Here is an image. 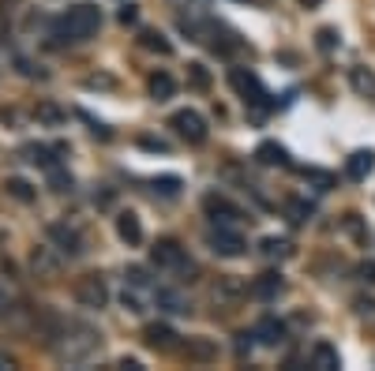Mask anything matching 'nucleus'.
Masks as SVG:
<instances>
[{"mask_svg":"<svg viewBox=\"0 0 375 371\" xmlns=\"http://www.w3.org/2000/svg\"><path fill=\"white\" fill-rule=\"evenodd\" d=\"M98 27H102V8L98 4H72L68 12L60 15L57 34L68 38V41H86V38L98 34Z\"/></svg>","mask_w":375,"mask_h":371,"instance_id":"nucleus-1","label":"nucleus"},{"mask_svg":"<svg viewBox=\"0 0 375 371\" xmlns=\"http://www.w3.org/2000/svg\"><path fill=\"white\" fill-rule=\"evenodd\" d=\"M98 345H102V337H98L91 326H72V330L64 334V342L57 345V356L68 360V364H83V360H91L98 353Z\"/></svg>","mask_w":375,"mask_h":371,"instance_id":"nucleus-2","label":"nucleus"},{"mask_svg":"<svg viewBox=\"0 0 375 371\" xmlns=\"http://www.w3.org/2000/svg\"><path fill=\"white\" fill-rule=\"evenodd\" d=\"M169 124L176 128V135H180L184 143H192V147L206 143V120L195 113V109H180V113H173Z\"/></svg>","mask_w":375,"mask_h":371,"instance_id":"nucleus-3","label":"nucleus"},{"mask_svg":"<svg viewBox=\"0 0 375 371\" xmlns=\"http://www.w3.org/2000/svg\"><path fill=\"white\" fill-rule=\"evenodd\" d=\"M75 300L83 304V308H91V311H102L105 304H109V289H105V281L98 278V274H86L75 281Z\"/></svg>","mask_w":375,"mask_h":371,"instance_id":"nucleus-4","label":"nucleus"},{"mask_svg":"<svg viewBox=\"0 0 375 371\" xmlns=\"http://www.w3.org/2000/svg\"><path fill=\"white\" fill-rule=\"evenodd\" d=\"M206 248H211L214 255H225V259H237V255H244V240H240L233 229H225V225H218L206 233Z\"/></svg>","mask_w":375,"mask_h":371,"instance_id":"nucleus-5","label":"nucleus"},{"mask_svg":"<svg viewBox=\"0 0 375 371\" xmlns=\"http://www.w3.org/2000/svg\"><path fill=\"white\" fill-rule=\"evenodd\" d=\"M150 263H154V267H162V270L184 267V248H180V240H173V236L158 240V244L150 248Z\"/></svg>","mask_w":375,"mask_h":371,"instance_id":"nucleus-6","label":"nucleus"},{"mask_svg":"<svg viewBox=\"0 0 375 371\" xmlns=\"http://www.w3.org/2000/svg\"><path fill=\"white\" fill-rule=\"evenodd\" d=\"M229 83L237 86V94H244V102H256V105H263V97H267V90H263V83H259L251 72H244V68H233V72H229Z\"/></svg>","mask_w":375,"mask_h":371,"instance_id":"nucleus-7","label":"nucleus"},{"mask_svg":"<svg viewBox=\"0 0 375 371\" xmlns=\"http://www.w3.org/2000/svg\"><path fill=\"white\" fill-rule=\"evenodd\" d=\"M49 240L64 255H79L83 252V236H79V229H72V225H49Z\"/></svg>","mask_w":375,"mask_h":371,"instance_id":"nucleus-8","label":"nucleus"},{"mask_svg":"<svg viewBox=\"0 0 375 371\" xmlns=\"http://www.w3.org/2000/svg\"><path fill=\"white\" fill-rule=\"evenodd\" d=\"M203 210L214 217V222H222V225H229V222H240V206H233L225 199V195H206L203 199Z\"/></svg>","mask_w":375,"mask_h":371,"instance_id":"nucleus-9","label":"nucleus"},{"mask_svg":"<svg viewBox=\"0 0 375 371\" xmlns=\"http://www.w3.org/2000/svg\"><path fill=\"white\" fill-rule=\"evenodd\" d=\"M143 342H147L150 349H162V353H169V349H176V330L165 323H150L147 330H143Z\"/></svg>","mask_w":375,"mask_h":371,"instance_id":"nucleus-10","label":"nucleus"},{"mask_svg":"<svg viewBox=\"0 0 375 371\" xmlns=\"http://www.w3.org/2000/svg\"><path fill=\"white\" fill-rule=\"evenodd\" d=\"M371 169H375V154L371 150H357V154H349L346 158V177L349 180H368L371 177Z\"/></svg>","mask_w":375,"mask_h":371,"instance_id":"nucleus-11","label":"nucleus"},{"mask_svg":"<svg viewBox=\"0 0 375 371\" xmlns=\"http://www.w3.org/2000/svg\"><path fill=\"white\" fill-rule=\"evenodd\" d=\"M282 289H285V281H282L278 270H267V274H259L251 281V297H259V300H274Z\"/></svg>","mask_w":375,"mask_h":371,"instance_id":"nucleus-12","label":"nucleus"},{"mask_svg":"<svg viewBox=\"0 0 375 371\" xmlns=\"http://www.w3.org/2000/svg\"><path fill=\"white\" fill-rule=\"evenodd\" d=\"M30 267L38 270V278H53L60 270V259L53 255V248H34L30 252Z\"/></svg>","mask_w":375,"mask_h":371,"instance_id":"nucleus-13","label":"nucleus"},{"mask_svg":"<svg viewBox=\"0 0 375 371\" xmlns=\"http://www.w3.org/2000/svg\"><path fill=\"white\" fill-rule=\"evenodd\" d=\"M184 353H188V360H199V364H211V360L218 356V345L211 342V337H188Z\"/></svg>","mask_w":375,"mask_h":371,"instance_id":"nucleus-14","label":"nucleus"},{"mask_svg":"<svg viewBox=\"0 0 375 371\" xmlns=\"http://www.w3.org/2000/svg\"><path fill=\"white\" fill-rule=\"evenodd\" d=\"M117 233H120L124 244H143V225H139V217L131 214V210L117 217Z\"/></svg>","mask_w":375,"mask_h":371,"instance_id":"nucleus-15","label":"nucleus"},{"mask_svg":"<svg viewBox=\"0 0 375 371\" xmlns=\"http://www.w3.org/2000/svg\"><path fill=\"white\" fill-rule=\"evenodd\" d=\"M256 161L259 166H289V154H285V147H278V143H259V150H256Z\"/></svg>","mask_w":375,"mask_h":371,"instance_id":"nucleus-16","label":"nucleus"},{"mask_svg":"<svg viewBox=\"0 0 375 371\" xmlns=\"http://www.w3.org/2000/svg\"><path fill=\"white\" fill-rule=\"evenodd\" d=\"M338 364H341V360H338V349H334V345L319 342V345L312 349V367H315V371H334Z\"/></svg>","mask_w":375,"mask_h":371,"instance_id":"nucleus-17","label":"nucleus"},{"mask_svg":"<svg viewBox=\"0 0 375 371\" xmlns=\"http://www.w3.org/2000/svg\"><path fill=\"white\" fill-rule=\"evenodd\" d=\"M154 300H158V308L173 311V315H188V311H192V304H188L180 292H173V289H158V292H154Z\"/></svg>","mask_w":375,"mask_h":371,"instance_id":"nucleus-18","label":"nucleus"},{"mask_svg":"<svg viewBox=\"0 0 375 371\" xmlns=\"http://www.w3.org/2000/svg\"><path fill=\"white\" fill-rule=\"evenodd\" d=\"M150 94L158 97V102H169V97L176 94L173 75H169V72H154V75H150Z\"/></svg>","mask_w":375,"mask_h":371,"instance_id":"nucleus-19","label":"nucleus"},{"mask_svg":"<svg viewBox=\"0 0 375 371\" xmlns=\"http://www.w3.org/2000/svg\"><path fill=\"white\" fill-rule=\"evenodd\" d=\"M256 337H259L263 345H278V342H285V326L278 319H263L256 326Z\"/></svg>","mask_w":375,"mask_h":371,"instance_id":"nucleus-20","label":"nucleus"},{"mask_svg":"<svg viewBox=\"0 0 375 371\" xmlns=\"http://www.w3.org/2000/svg\"><path fill=\"white\" fill-rule=\"evenodd\" d=\"M4 188H8V195H12V199H19V203H34V188H30L23 177H8Z\"/></svg>","mask_w":375,"mask_h":371,"instance_id":"nucleus-21","label":"nucleus"},{"mask_svg":"<svg viewBox=\"0 0 375 371\" xmlns=\"http://www.w3.org/2000/svg\"><path fill=\"white\" fill-rule=\"evenodd\" d=\"M34 116H38V124H46V128H57V124H64V109H57L53 102H41V105L34 109Z\"/></svg>","mask_w":375,"mask_h":371,"instance_id":"nucleus-22","label":"nucleus"},{"mask_svg":"<svg viewBox=\"0 0 375 371\" xmlns=\"http://www.w3.org/2000/svg\"><path fill=\"white\" fill-rule=\"evenodd\" d=\"M188 86H192V90H211V72H206V64H188Z\"/></svg>","mask_w":375,"mask_h":371,"instance_id":"nucleus-23","label":"nucleus"},{"mask_svg":"<svg viewBox=\"0 0 375 371\" xmlns=\"http://www.w3.org/2000/svg\"><path fill=\"white\" fill-rule=\"evenodd\" d=\"M143 46L154 49V53H162V57H169V53H173V46L158 34V30H143Z\"/></svg>","mask_w":375,"mask_h":371,"instance_id":"nucleus-24","label":"nucleus"},{"mask_svg":"<svg viewBox=\"0 0 375 371\" xmlns=\"http://www.w3.org/2000/svg\"><path fill=\"white\" fill-rule=\"evenodd\" d=\"M27 161H34V166H46V169L57 166V158H53L49 147H27Z\"/></svg>","mask_w":375,"mask_h":371,"instance_id":"nucleus-25","label":"nucleus"},{"mask_svg":"<svg viewBox=\"0 0 375 371\" xmlns=\"http://www.w3.org/2000/svg\"><path fill=\"white\" fill-rule=\"evenodd\" d=\"M349 79H353V86H357L360 94H375V75H371V72H364V68H353V75H349Z\"/></svg>","mask_w":375,"mask_h":371,"instance_id":"nucleus-26","label":"nucleus"},{"mask_svg":"<svg viewBox=\"0 0 375 371\" xmlns=\"http://www.w3.org/2000/svg\"><path fill=\"white\" fill-rule=\"evenodd\" d=\"M259 252L263 255H278V259H285V255H289V244H285V240H278V236H267V240H263V244H259Z\"/></svg>","mask_w":375,"mask_h":371,"instance_id":"nucleus-27","label":"nucleus"},{"mask_svg":"<svg viewBox=\"0 0 375 371\" xmlns=\"http://www.w3.org/2000/svg\"><path fill=\"white\" fill-rule=\"evenodd\" d=\"M312 214H315V206H312V203H301V199H293V203H289V217H293L296 225H304Z\"/></svg>","mask_w":375,"mask_h":371,"instance_id":"nucleus-28","label":"nucleus"},{"mask_svg":"<svg viewBox=\"0 0 375 371\" xmlns=\"http://www.w3.org/2000/svg\"><path fill=\"white\" fill-rule=\"evenodd\" d=\"M301 173H304V180L319 184V188H323V191H330V188H334V177H330V173H323V169H301Z\"/></svg>","mask_w":375,"mask_h":371,"instance_id":"nucleus-29","label":"nucleus"},{"mask_svg":"<svg viewBox=\"0 0 375 371\" xmlns=\"http://www.w3.org/2000/svg\"><path fill=\"white\" fill-rule=\"evenodd\" d=\"M346 233H349L353 240H368V229H364L360 214H346Z\"/></svg>","mask_w":375,"mask_h":371,"instance_id":"nucleus-30","label":"nucleus"},{"mask_svg":"<svg viewBox=\"0 0 375 371\" xmlns=\"http://www.w3.org/2000/svg\"><path fill=\"white\" fill-rule=\"evenodd\" d=\"M154 191H162V195H169V199H173V195L180 191V180H176V177H162V180H154Z\"/></svg>","mask_w":375,"mask_h":371,"instance_id":"nucleus-31","label":"nucleus"},{"mask_svg":"<svg viewBox=\"0 0 375 371\" xmlns=\"http://www.w3.org/2000/svg\"><path fill=\"white\" fill-rule=\"evenodd\" d=\"M49 180H53V191H64V188H72V177H68V173H64V169H57V166L49 169Z\"/></svg>","mask_w":375,"mask_h":371,"instance_id":"nucleus-32","label":"nucleus"},{"mask_svg":"<svg viewBox=\"0 0 375 371\" xmlns=\"http://www.w3.org/2000/svg\"><path fill=\"white\" fill-rule=\"evenodd\" d=\"M319 49H323V53H330V49H334L338 46V34H334V30H319Z\"/></svg>","mask_w":375,"mask_h":371,"instance_id":"nucleus-33","label":"nucleus"},{"mask_svg":"<svg viewBox=\"0 0 375 371\" xmlns=\"http://www.w3.org/2000/svg\"><path fill=\"white\" fill-rule=\"evenodd\" d=\"M124 278H128V285H136V289H143V285H147V270H143V267H131Z\"/></svg>","mask_w":375,"mask_h":371,"instance_id":"nucleus-34","label":"nucleus"},{"mask_svg":"<svg viewBox=\"0 0 375 371\" xmlns=\"http://www.w3.org/2000/svg\"><path fill=\"white\" fill-rule=\"evenodd\" d=\"M139 143L147 147V150H158V154H165V150H169V143H165V139H147V135H143Z\"/></svg>","mask_w":375,"mask_h":371,"instance_id":"nucleus-35","label":"nucleus"},{"mask_svg":"<svg viewBox=\"0 0 375 371\" xmlns=\"http://www.w3.org/2000/svg\"><path fill=\"white\" fill-rule=\"evenodd\" d=\"M353 308H357V315H375V300H371V297H360Z\"/></svg>","mask_w":375,"mask_h":371,"instance_id":"nucleus-36","label":"nucleus"},{"mask_svg":"<svg viewBox=\"0 0 375 371\" xmlns=\"http://www.w3.org/2000/svg\"><path fill=\"white\" fill-rule=\"evenodd\" d=\"M120 304H124V311H131V315H139V311H143V304L131 297V292H124V297H120Z\"/></svg>","mask_w":375,"mask_h":371,"instance_id":"nucleus-37","label":"nucleus"},{"mask_svg":"<svg viewBox=\"0 0 375 371\" xmlns=\"http://www.w3.org/2000/svg\"><path fill=\"white\" fill-rule=\"evenodd\" d=\"M360 278H364V281H371V285H375V263H364V267H360Z\"/></svg>","mask_w":375,"mask_h":371,"instance_id":"nucleus-38","label":"nucleus"},{"mask_svg":"<svg viewBox=\"0 0 375 371\" xmlns=\"http://www.w3.org/2000/svg\"><path fill=\"white\" fill-rule=\"evenodd\" d=\"M120 23H136V8H120Z\"/></svg>","mask_w":375,"mask_h":371,"instance_id":"nucleus-39","label":"nucleus"},{"mask_svg":"<svg viewBox=\"0 0 375 371\" xmlns=\"http://www.w3.org/2000/svg\"><path fill=\"white\" fill-rule=\"evenodd\" d=\"M248 337H251V334H240V342H237V353H240V356H244L248 349H251V342H248Z\"/></svg>","mask_w":375,"mask_h":371,"instance_id":"nucleus-40","label":"nucleus"},{"mask_svg":"<svg viewBox=\"0 0 375 371\" xmlns=\"http://www.w3.org/2000/svg\"><path fill=\"white\" fill-rule=\"evenodd\" d=\"M4 367H12V356H8V353H0V371H4Z\"/></svg>","mask_w":375,"mask_h":371,"instance_id":"nucleus-41","label":"nucleus"},{"mask_svg":"<svg viewBox=\"0 0 375 371\" xmlns=\"http://www.w3.org/2000/svg\"><path fill=\"white\" fill-rule=\"evenodd\" d=\"M0 311H8V292L0 289Z\"/></svg>","mask_w":375,"mask_h":371,"instance_id":"nucleus-42","label":"nucleus"},{"mask_svg":"<svg viewBox=\"0 0 375 371\" xmlns=\"http://www.w3.org/2000/svg\"><path fill=\"white\" fill-rule=\"evenodd\" d=\"M301 4H304V8H319L323 0H301Z\"/></svg>","mask_w":375,"mask_h":371,"instance_id":"nucleus-43","label":"nucleus"}]
</instances>
